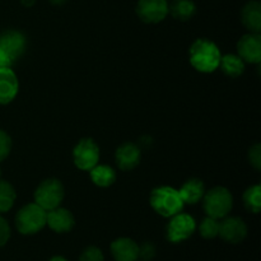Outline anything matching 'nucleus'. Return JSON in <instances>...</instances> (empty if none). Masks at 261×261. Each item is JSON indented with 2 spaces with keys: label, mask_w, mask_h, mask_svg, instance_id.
<instances>
[{
  "label": "nucleus",
  "mask_w": 261,
  "mask_h": 261,
  "mask_svg": "<svg viewBox=\"0 0 261 261\" xmlns=\"http://www.w3.org/2000/svg\"><path fill=\"white\" fill-rule=\"evenodd\" d=\"M218 46L205 38H199L190 47V63L200 73H213L221 64Z\"/></svg>",
  "instance_id": "nucleus-1"
},
{
  "label": "nucleus",
  "mask_w": 261,
  "mask_h": 261,
  "mask_svg": "<svg viewBox=\"0 0 261 261\" xmlns=\"http://www.w3.org/2000/svg\"><path fill=\"white\" fill-rule=\"evenodd\" d=\"M180 193L170 186H161L150 194V205L162 217H173L184 208Z\"/></svg>",
  "instance_id": "nucleus-2"
},
{
  "label": "nucleus",
  "mask_w": 261,
  "mask_h": 261,
  "mask_svg": "<svg viewBox=\"0 0 261 261\" xmlns=\"http://www.w3.org/2000/svg\"><path fill=\"white\" fill-rule=\"evenodd\" d=\"M47 212L36 203L27 204L15 216V227L22 234H35L46 226Z\"/></svg>",
  "instance_id": "nucleus-3"
},
{
  "label": "nucleus",
  "mask_w": 261,
  "mask_h": 261,
  "mask_svg": "<svg viewBox=\"0 0 261 261\" xmlns=\"http://www.w3.org/2000/svg\"><path fill=\"white\" fill-rule=\"evenodd\" d=\"M233 205V198L226 188L217 186L204 195V211L208 217L222 219L228 216Z\"/></svg>",
  "instance_id": "nucleus-4"
},
{
  "label": "nucleus",
  "mask_w": 261,
  "mask_h": 261,
  "mask_svg": "<svg viewBox=\"0 0 261 261\" xmlns=\"http://www.w3.org/2000/svg\"><path fill=\"white\" fill-rule=\"evenodd\" d=\"M65 196L63 184L58 178L43 180L35 191V203L46 212L60 206Z\"/></svg>",
  "instance_id": "nucleus-5"
},
{
  "label": "nucleus",
  "mask_w": 261,
  "mask_h": 261,
  "mask_svg": "<svg viewBox=\"0 0 261 261\" xmlns=\"http://www.w3.org/2000/svg\"><path fill=\"white\" fill-rule=\"evenodd\" d=\"M73 160L76 167L82 171H91L98 165L99 148L93 139H82L73 150Z\"/></svg>",
  "instance_id": "nucleus-6"
},
{
  "label": "nucleus",
  "mask_w": 261,
  "mask_h": 261,
  "mask_svg": "<svg viewBox=\"0 0 261 261\" xmlns=\"http://www.w3.org/2000/svg\"><path fill=\"white\" fill-rule=\"evenodd\" d=\"M196 223L195 219L185 213H177L172 217L167 226V239L168 241L177 244L188 240L195 232Z\"/></svg>",
  "instance_id": "nucleus-7"
},
{
  "label": "nucleus",
  "mask_w": 261,
  "mask_h": 261,
  "mask_svg": "<svg viewBox=\"0 0 261 261\" xmlns=\"http://www.w3.org/2000/svg\"><path fill=\"white\" fill-rule=\"evenodd\" d=\"M137 14L145 23H160L167 17V0H139Z\"/></svg>",
  "instance_id": "nucleus-8"
},
{
  "label": "nucleus",
  "mask_w": 261,
  "mask_h": 261,
  "mask_svg": "<svg viewBox=\"0 0 261 261\" xmlns=\"http://www.w3.org/2000/svg\"><path fill=\"white\" fill-rule=\"evenodd\" d=\"M223 221L219 223V233L226 242L229 244H239L244 241L247 234V226L239 217H224Z\"/></svg>",
  "instance_id": "nucleus-9"
},
{
  "label": "nucleus",
  "mask_w": 261,
  "mask_h": 261,
  "mask_svg": "<svg viewBox=\"0 0 261 261\" xmlns=\"http://www.w3.org/2000/svg\"><path fill=\"white\" fill-rule=\"evenodd\" d=\"M239 56L250 64H259L261 61V36L260 33L245 35L237 43Z\"/></svg>",
  "instance_id": "nucleus-10"
},
{
  "label": "nucleus",
  "mask_w": 261,
  "mask_h": 261,
  "mask_svg": "<svg viewBox=\"0 0 261 261\" xmlns=\"http://www.w3.org/2000/svg\"><path fill=\"white\" fill-rule=\"evenodd\" d=\"M46 224L58 233H65V232H70L73 229L75 219L70 211L58 206V208L47 212Z\"/></svg>",
  "instance_id": "nucleus-11"
},
{
  "label": "nucleus",
  "mask_w": 261,
  "mask_h": 261,
  "mask_svg": "<svg viewBox=\"0 0 261 261\" xmlns=\"http://www.w3.org/2000/svg\"><path fill=\"white\" fill-rule=\"evenodd\" d=\"M19 83L10 68H0V105H8L15 98Z\"/></svg>",
  "instance_id": "nucleus-12"
},
{
  "label": "nucleus",
  "mask_w": 261,
  "mask_h": 261,
  "mask_svg": "<svg viewBox=\"0 0 261 261\" xmlns=\"http://www.w3.org/2000/svg\"><path fill=\"white\" fill-rule=\"evenodd\" d=\"M142 153L138 145L133 143H125L116 149V163L121 171H132L140 163Z\"/></svg>",
  "instance_id": "nucleus-13"
},
{
  "label": "nucleus",
  "mask_w": 261,
  "mask_h": 261,
  "mask_svg": "<svg viewBox=\"0 0 261 261\" xmlns=\"http://www.w3.org/2000/svg\"><path fill=\"white\" fill-rule=\"evenodd\" d=\"M111 252L116 261H137L139 259V245L132 239L121 237L112 242Z\"/></svg>",
  "instance_id": "nucleus-14"
},
{
  "label": "nucleus",
  "mask_w": 261,
  "mask_h": 261,
  "mask_svg": "<svg viewBox=\"0 0 261 261\" xmlns=\"http://www.w3.org/2000/svg\"><path fill=\"white\" fill-rule=\"evenodd\" d=\"M0 47L14 61L25 48V37L18 31H7L0 36Z\"/></svg>",
  "instance_id": "nucleus-15"
},
{
  "label": "nucleus",
  "mask_w": 261,
  "mask_h": 261,
  "mask_svg": "<svg viewBox=\"0 0 261 261\" xmlns=\"http://www.w3.org/2000/svg\"><path fill=\"white\" fill-rule=\"evenodd\" d=\"M241 20L251 33L261 31V4L259 2H249L241 12Z\"/></svg>",
  "instance_id": "nucleus-16"
},
{
  "label": "nucleus",
  "mask_w": 261,
  "mask_h": 261,
  "mask_svg": "<svg viewBox=\"0 0 261 261\" xmlns=\"http://www.w3.org/2000/svg\"><path fill=\"white\" fill-rule=\"evenodd\" d=\"M178 193H180L181 199L185 204H196L199 200H201V198L205 194V188H204V184L201 180L191 178L184 184Z\"/></svg>",
  "instance_id": "nucleus-17"
},
{
  "label": "nucleus",
  "mask_w": 261,
  "mask_h": 261,
  "mask_svg": "<svg viewBox=\"0 0 261 261\" xmlns=\"http://www.w3.org/2000/svg\"><path fill=\"white\" fill-rule=\"evenodd\" d=\"M91 178L94 185L99 188H109L116 181V172L110 166L97 165L91 170Z\"/></svg>",
  "instance_id": "nucleus-18"
},
{
  "label": "nucleus",
  "mask_w": 261,
  "mask_h": 261,
  "mask_svg": "<svg viewBox=\"0 0 261 261\" xmlns=\"http://www.w3.org/2000/svg\"><path fill=\"white\" fill-rule=\"evenodd\" d=\"M195 12L196 7L193 0H173L172 4L168 5V13L178 20L191 19Z\"/></svg>",
  "instance_id": "nucleus-19"
},
{
  "label": "nucleus",
  "mask_w": 261,
  "mask_h": 261,
  "mask_svg": "<svg viewBox=\"0 0 261 261\" xmlns=\"http://www.w3.org/2000/svg\"><path fill=\"white\" fill-rule=\"evenodd\" d=\"M219 66L223 73L231 78H237L245 71V61L239 55H233V54L222 56Z\"/></svg>",
  "instance_id": "nucleus-20"
},
{
  "label": "nucleus",
  "mask_w": 261,
  "mask_h": 261,
  "mask_svg": "<svg viewBox=\"0 0 261 261\" xmlns=\"http://www.w3.org/2000/svg\"><path fill=\"white\" fill-rule=\"evenodd\" d=\"M15 190L8 181L0 180V214L12 209L15 201Z\"/></svg>",
  "instance_id": "nucleus-21"
},
{
  "label": "nucleus",
  "mask_w": 261,
  "mask_h": 261,
  "mask_svg": "<svg viewBox=\"0 0 261 261\" xmlns=\"http://www.w3.org/2000/svg\"><path fill=\"white\" fill-rule=\"evenodd\" d=\"M244 204L247 211L257 214L261 209V188L260 185L251 186L244 194Z\"/></svg>",
  "instance_id": "nucleus-22"
},
{
  "label": "nucleus",
  "mask_w": 261,
  "mask_h": 261,
  "mask_svg": "<svg viewBox=\"0 0 261 261\" xmlns=\"http://www.w3.org/2000/svg\"><path fill=\"white\" fill-rule=\"evenodd\" d=\"M199 232L201 236L206 240L216 239L219 233V222L218 219L211 218L206 217L203 222H201L200 227H199Z\"/></svg>",
  "instance_id": "nucleus-23"
},
{
  "label": "nucleus",
  "mask_w": 261,
  "mask_h": 261,
  "mask_svg": "<svg viewBox=\"0 0 261 261\" xmlns=\"http://www.w3.org/2000/svg\"><path fill=\"white\" fill-rule=\"evenodd\" d=\"M79 261H105V256L98 247L89 246L82 252Z\"/></svg>",
  "instance_id": "nucleus-24"
},
{
  "label": "nucleus",
  "mask_w": 261,
  "mask_h": 261,
  "mask_svg": "<svg viewBox=\"0 0 261 261\" xmlns=\"http://www.w3.org/2000/svg\"><path fill=\"white\" fill-rule=\"evenodd\" d=\"M10 149H12V139L7 133L0 130V162H3L9 155Z\"/></svg>",
  "instance_id": "nucleus-25"
},
{
  "label": "nucleus",
  "mask_w": 261,
  "mask_h": 261,
  "mask_svg": "<svg viewBox=\"0 0 261 261\" xmlns=\"http://www.w3.org/2000/svg\"><path fill=\"white\" fill-rule=\"evenodd\" d=\"M155 246L152 242H144L142 246H139V257L143 261H149L155 256Z\"/></svg>",
  "instance_id": "nucleus-26"
},
{
  "label": "nucleus",
  "mask_w": 261,
  "mask_h": 261,
  "mask_svg": "<svg viewBox=\"0 0 261 261\" xmlns=\"http://www.w3.org/2000/svg\"><path fill=\"white\" fill-rule=\"evenodd\" d=\"M249 161L255 170H261V145L255 144L249 150Z\"/></svg>",
  "instance_id": "nucleus-27"
},
{
  "label": "nucleus",
  "mask_w": 261,
  "mask_h": 261,
  "mask_svg": "<svg viewBox=\"0 0 261 261\" xmlns=\"http://www.w3.org/2000/svg\"><path fill=\"white\" fill-rule=\"evenodd\" d=\"M10 239V227L9 223L0 216V247L7 245Z\"/></svg>",
  "instance_id": "nucleus-28"
},
{
  "label": "nucleus",
  "mask_w": 261,
  "mask_h": 261,
  "mask_svg": "<svg viewBox=\"0 0 261 261\" xmlns=\"http://www.w3.org/2000/svg\"><path fill=\"white\" fill-rule=\"evenodd\" d=\"M13 64L12 58L0 47V68H10V65Z\"/></svg>",
  "instance_id": "nucleus-29"
},
{
  "label": "nucleus",
  "mask_w": 261,
  "mask_h": 261,
  "mask_svg": "<svg viewBox=\"0 0 261 261\" xmlns=\"http://www.w3.org/2000/svg\"><path fill=\"white\" fill-rule=\"evenodd\" d=\"M20 3H22V4L24 5V7L30 8V7H32L33 4H35L36 0H20Z\"/></svg>",
  "instance_id": "nucleus-30"
},
{
  "label": "nucleus",
  "mask_w": 261,
  "mask_h": 261,
  "mask_svg": "<svg viewBox=\"0 0 261 261\" xmlns=\"http://www.w3.org/2000/svg\"><path fill=\"white\" fill-rule=\"evenodd\" d=\"M66 2H68V0H50L51 4H54V5H63L64 3H66Z\"/></svg>",
  "instance_id": "nucleus-31"
},
{
  "label": "nucleus",
  "mask_w": 261,
  "mask_h": 261,
  "mask_svg": "<svg viewBox=\"0 0 261 261\" xmlns=\"http://www.w3.org/2000/svg\"><path fill=\"white\" fill-rule=\"evenodd\" d=\"M50 261H68L66 259H64L63 256H54L53 259H51Z\"/></svg>",
  "instance_id": "nucleus-32"
},
{
  "label": "nucleus",
  "mask_w": 261,
  "mask_h": 261,
  "mask_svg": "<svg viewBox=\"0 0 261 261\" xmlns=\"http://www.w3.org/2000/svg\"><path fill=\"white\" fill-rule=\"evenodd\" d=\"M0 178H2V170H0Z\"/></svg>",
  "instance_id": "nucleus-33"
}]
</instances>
